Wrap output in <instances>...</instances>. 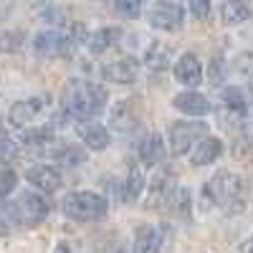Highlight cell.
Listing matches in <instances>:
<instances>
[{"label": "cell", "mask_w": 253, "mask_h": 253, "mask_svg": "<svg viewBox=\"0 0 253 253\" xmlns=\"http://www.w3.org/2000/svg\"><path fill=\"white\" fill-rule=\"evenodd\" d=\"M109 101V91L96 81H86V79H69L63 86V109L71 114V119L76 122H91L94 117H99L107 109Z\"/></svg>", "instance_id": "1"}, {"label": "cell", "mask_w": 253, "mask_h": 253, "mask_svg": "<svg viewBox=\"0 0 253 253\" xmlns=\"http://www.w3.org/2000/svg\"><path fill=\"white\" fill-rule=\"evenodd\" d=\"M205 198L223 213H241L246 210V180L233 170H218L205 182Z\"/></svg>", "instance_id": "2"}, {"label": "cell", "mask_w": 253, "mask_h": 253, "mask_svg": "<svg viewBox=\"0 0 253 253\" xmlns=\"http://www.w3.org/2000/svg\"><path fill=\"white\" fill-rule=\"evenodd\" d=\"M107 198L94 193V190H74L66 198L61 200V210L63 215L79 220V223H89V220H101L107 215Z\"/></svg>", "instance_id": "3"}, {"label": "cell", "mask_w": 253, "mask_h": 253, "mask_svg": "<svg viewBox=\"0 0 253 253\" xmlns=\"http://www.w3.org/2000/svg\"><path fill=\"white\" fill-rule=\"evenodd\" d=\"M208 137V124L205 122H175L167 129V147L172 157L193 155V150L200 144V139Z\"/></svg>", "instance_id": "4"}, {"label": "cell", "mask_w": 253, "mask_h": 253, "mask_svg": "<svg viewBox=\"0 0 253 253\" xmlns=\"http://www.w3.org/2000/svg\"><path fill=\"white\" fill-rule=\"evenodd\" d=\"M74 46V36L66 28H48V31H41L33 41V48L41 58H58V56H66Z\"/></svg>", "instance_id": "5"}, {"label": "cell", "mask_w": 253, "mask_h": 253, "mask_svg": "<svg viewBox=\"0 0 253 253\" xmlns=\"http://www.w3.org/2000/svg\"><path fill=\"white\" fill-rule=\"evenodd\" d=\"M147 20H150V26L157 28V31H177L182 26V20H185V5L162 0V3L150 5Z\"/></svg>", "instance_id": "6"}, {"label": "cell", "mask_w": 253, "mask_h": 253, "mask_svg": "<svg viewBox=\"0 0 253 253\" xmlns=\"http://www.w3.org/2000/svg\"><path fill=\"white\" fill-rule=\"evenodd\" d=\"M15 210H18V225L31 228V225H38L48 215L51 205L38 193H20V198L15 200Z\"/></svg>", "instance_id": "7"}, {"label": "cell", "mask_w": 253, "mask_h": 253, "mask_svg": "<svg viewBox=\"0 0 253 253\" xmlns=\"http://www.w3.org/2000/svg\"><path fill=\"white\" fill-rule=\"evenodd\" d=\"M139 74H142V63L134 56H122L101 66L104 81H112V84H134Z\"/></svg>", "instance_id": "8"}, {"label": "cell", "mask_w": 253, "mask_h": 253, "mask_svg": "<svg viewBox=\"0 0 253 253\" xmlns=\"http://www.w3.org/2000/svg\"><path fill=\"white\" fill-rule=\"evenodd\" d=\"M43 107H46V99H43V96H28V99L15 101L13 107L8 109V122H10V126H13V129L23 132L26 126H28V122H33V119L41 114V109H43Z\"/></svg>", "instance_id": "9"}, {"label": "cell", "mask_w": 253, "mask_h": 253, "mask_svg": "<svg viewBox=\"0 0 253 253\" xmlns=\"http://www.w3.org/2000/svg\"><path fill=\"white\" fill-rule=\"evenodd\" d=\"M175 180H172V175L170 172H157L155 175V180L147 185V208L150 210H157V208H167L170 205V200H172V195H175Z\"/></svg>", "instance_id": "10"}, {"label": "cell", "mask_w": 253, "mask_h": 253, "mask_svg": "<svg viewBox=\"0 0 253 253\" xmlns=\"http://www.w3.org/2000/svg\"><path fill=\"white\" fill-rule=\"evenodd\" d=\"M26 180L33 187H38L41 193H56L61 187V170L48 162H36L26 170Z\"/></svg>", "instance_id": "11"}, {"label": "cell", "mask_w": 253, "mask_h": 253, "mask_svg": "<svg viewBox=\"0 0 253 253\" xmlns=\"http://www.w3.org/2000/svg\"><path fill=\"white\" fill-rule=\"evenodd\" d=\"M172 74L175 79L182 84V86H190V91H193V86H198V84H203V63L195 53H182L175 66H172Z\"/></svg>", "instance_id": "12"}, {"label": "cell", "mask_w": 253, "mask_h": 253, "mask_svg": "<svg viewBox=\"0 0 253 253\" xmlns=\"http://www.w3.org/2000/svg\"><path fill=\"white\" fill-rule=\"evenodd\" d=\"M172 107L187 117H208L213 112V104L210 99L200 91H180L172 96Z\"/></svg>", "instance_id": "13"}, {"label": "cell", "mask_w": 253, "mask_h": 253, "mask_svg": "<svg viewBox=\"0 0 253 253\" xmlns=\"http://www.w3.org/2000/svg\"><path fill=\"white\" fill-rule=\"evenodd\" d=\"M165 243V230L160 225L144 223L134 230V241H132V253H160Z\"/></svg>", "instance_id": "14"}, {"label": "cell", "mask_w": 253, "mask_h": 253, "mask_svg": "<svg viewBox=\"0 0 253 253\" xmlns=\"http://www.w3.org/2000/svg\"><path fill=\"white\" fill-rule=\"evenodd\" d=\"M76 134L81 137V142L86 144V150H91V152L107 150L109 142H112L109 129L101 126L99 122H76Z\"/></svg>", "instance_id": "15"}, {"label": "cell", "mask_w": 253, "mask_h": 253, "mask_svg": "<svg viewBox=\"0 0 253 253\" xmlns=\"http://www.w3.org/2000/svg\"><path fill=\"white\" fill-rule=\"evenodd\" d=\"M147 187L144 180V167L139 162H129V170H126V177L119 185V198H124L126 203H137Z\"/></svg>", "instance_id": "16"}, {"label": "cell", "mask_w": 253, "mask_h": 253, "mask_svg": "<svg viewBox=\"0 0 253 253\" xmlns=\"http://www.w3.org/2000/svg\"><path fill=\"white\" fill-rule=\"evenodd\" d=\"M142 63L150 74H165L172 63V48L167 43H162V41H155V43H150V48L144 51Z\"/></svg>", "instance_id": "17"}, {"label": "cell", "mask_w": 253, "mask_h": 253, "mask_svg": "<svg viewBox=\"0 0 253 253\" xmlns=\"http://www.w3.org/2000/svg\"><path fill=\"white\" fill-rule=\"evenodd\" d=\"M165 142L167 139H162V134H157V132H152V134H147L142 142H139V165L144 167H157L162 160H165Z\"/></svg>", "instance_id": "18"}, {"label": "cell", "mask_w": 253, "mask_h": 253, "mask_svg": "<svg viewBox=\"0 0 253 253\" xmlns=\"http://www.w3.org/2000/svg\"><path fill=\"white\" fill-rule=\"evenodd\" d=\"M223 155V142L213 134H208L205 139H200V144L193 150V155H190V162H193L195 167H203V165H210L215 162L218 157Z\"/></svg>", "instance_id": "19"}, {"label": "cell", "mask_w": 253, "mask_h": 253, "mask_svg": "<svg viewBox=\"0 0 253 253\" xmlns=\"http://www.w3.org/2000/svg\"><path fill=\"white\" fill-rule=\"evenodd\" d=\"M220 107L233 117H246L248 96L241 86H225V89H220Z\"/></svg>", "instance_id": "20"}, {"label": "cell", "mask_w": 253, "mask_h": 253, "mask_svg": "<svg viewBox=\"0 0 253 253\" xmlns=\"http://www.w3.org/2000/svg\"><path fill=\"white\" fill-rule=\"evenodd\" d=\"M122 41V28H101V31H94L89 33V41L86 46L94 56H101L104 51H109L112 46H117Z\"/></svg>", "instance_id": "21"}, {"label": "cell", "mask_w": 253, "mask_h": 253, "mask_svg": "<svg viewBox=\"0 0 253 253\" xmlns=\"http://www.w3.org/2000/svg\"><path fill=\"white\" fill-rule=\"evenodd\" d=\"M134 101L137 99H122V101H117V107L112 109V126H114V129L129 132L132 126L137 124V114L132 112Z\"/></svg>", "instance_id": "22"}, {"label": "cell", "mask_w": 253, "mask_h": 253, "mask_svg": "<svg viewBox=\"0 0 253 253\" xmlns=\"http://www.w3.org/2000/svg\"><path fill=\"white\" fill-rule=\"evenodd\" d=\"M251 18V8L246 3H238V0H228V3L220 5V20L225 26H238L246 23Z\"/></svg>", "instance_id": "23"}, {"label": "cell", "mask_w": 253, "mask_h": 253, "mask_svg": "<svg viewBox=\"0 0 253 253\" xmlns=\"http://www.w3.org/2000/svg\"><path fill=\"white\" fill-rule=\"evenodd\" d=\"M58 167H79V165H84L86 162V152L81 150V147H76V144H63V150H61V155H58Z\"/></svg>", "instance_id": "24"}, {"label": "cell", "mask_w": 253, "mask_h": 253, "mask_svg": "<svg viewBox=\"0 0 253 253\" xmlns=\"http://www.w3.org/2000/svg\"><path fill=\"white\" fill-rule=\"evenodd\" d=\"M170 208H172V213L177 218H185L190 220V190L187 187H177L175 190V195L170 200Z\"/></svg>", "instance_id": "25"}, {"label": "cell", "mask_w": 253, "mask_h": 253, "mask_svg": "<svg viewBox=\"0 0 253 253\" xmlns=\"http://www.w3.org/2000/svg\"><path fill=\"white\" fill-rule=\"evenodd\" d=\"M23 31H3L0 33V48L5 53H13V51H20L23 48Z\"/></svg>", "instance_id": "26"}, {"label": "cell", "mask_w": 253, "mask_h": 253, "mask_svg": "<svg viewBox=\"0 0 253 253\" xmlns=\"http://www.w3.org/2000/svg\"><path fill=\"white\" fill-rule=\"evenodd\" d=\"M0 223H3V233H10V228L18 225V210H15V200H3L0 208Z\"/></svg>", "instance_id": "27"}, {"label": "cell", "mask_w": 253, "mask_h": 253, "mask_svg": "<svg viewBox=\"0 0 253 253\" xmlns=\"http://www.w3.org/2000/svg\"><path fill=\"white\" fill-rule=\"evenodd\" d=\"M225 79V63L220 56H215L213 61H210V66H208V81L213 84V86H220Z\"/></svg>", "instance_id": "28"}, {"label": "cell", "mask_w": 253, "mask_h": 253, "mask_svg": "<svg viewBox=\"0 0 253 253\" xmlns=\"http://www.w3.org/2000/svg\"><path fill=\"white\" fill-rule=\"evenodd\" d=\"M15 172L10 170V165H5V170H3V195H10L13 190H15Z\"/></svg>", "instance_id": "29"}, {"label": "cell", "mask_w": 253, "mask_h": 253, "mask_svg": "<svg viewBox=\"0 0 253 253\" xmlns=\"http://www.w3.org/2000/svg\"><path fill=\"white\" fill-rule=\"evenodd\" d=\"M41 15H43L48 23H56V26L63 23V10L61 8H43V10H41Z\"/></svg>", "instance_id": "30"}, {"label": "cell", "mask_w": 253, "mask_h": 253, "mask_svg": "<svg viewBox=\"0 0 253 253\" xmlns=\"http://www.w3.org/2000/svg\"><path fill=\"white\" fill-rule=\"evenodd\" d=\"M187 10L193 13L195 18H200V20H203V18H208V13H210V5H208V3H200V0H193V3L187 5Z\"/></svg>", "instance_id": "31"}, {"label": "cell", "mask_w": 253, "mask_h": 253, "mask_svg": "<svg viewBox=\"0 0 253 253\" xmlns=\"http://www.w3.org/2000/svg\"><path fill=\"white\" fill-rule=\"evenodd\" d=\"M117 10L119 13H124V15H139L142 13V5L139 3H124V0H119V3H117Z\"/></svg>", "instance_id": "32"}, {"label": "cell", "mask_w": 253, "mask_h": 253, "mask_svg": "<svg viewBox=\"0 0 253 253\" xmlns=\"http://www.w3.org/2000/svg\"><path fill=\"white\" fill-rule=\"evenodd\" d=\"M241 253H253V236H251V238L241 246Z\"/></svg>", "instance_id": "33"}, {"label": "cell", "mask_w": 253, "mask_h": 253, "mask_svg": "<svg viewBox=\"0 0 253 253\" xmlns=\"http://www.w3.org/2000/svg\"><path fill=\"white\" fill-rule=\"evenodd\" d=\"M56 253H71V251H69V243H63V241H61L58 248H56Z\"/></svg>", "instance_id": "34"}, {"label": "cell", "mask_w": 253, "mask_h": 253, "mask_svg": "<svg viewBox=\"0 0 253 253\" xmlns=\"http://www.w3.org/2000/svg\"><path fill=\"white\" fill-rule=\"evenodd\" d=\"M117 253H124V251H117Z\"/></svg>", "instance_id": "35"}]
</instances>
